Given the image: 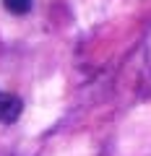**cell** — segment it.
<instances>
[{
	"instance_id": "6da1fadb",
	"label": "cell",
	"mask_w": 151,
	"mask_h": 156,
	"mask_svg": "<svg viewBox=\"0 0 151 156\" xmlns=\"http://www.w3.org/2000/svg\"><path fill=\"white\" fill-rule=\"evenodd\" d=\"M21 115V99L0 91V122H13Z\"/></svg>"
},
{
	"instance_id": "7a4b0ae2",
	"label": "cell",
	"mask_w": 151,
	"mask_h": 156,
	"mask_svg": "<svg viewBox=\"0 0 151 156\" xmlns=\"http://www.w3.org/2000/svg\"><path fill=\"white\" fill-rule=\"evenodd\" d=\"M5 3V11H11L13 16H26L31 11V0H3Z\"/></svg>"
}]
</instances>
